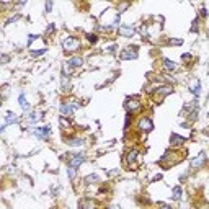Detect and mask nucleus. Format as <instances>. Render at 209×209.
Returning a JSON list of instances; mask_svg holds the SVG:
<instances>
[{
  "instance_id": "obj_11",
  "label": "nucleus",
  "mask_w": 209,
  "mask_h": 209,
  "mask_svg": "<svg viewBox=\"0 0 209 209\" xmlns=\"http://www.w3.org/2000/svg\"><path fill=\"white\" fill-rule=\"evenodd\" d=\"M185 140H186L185 137H180V136H176V134L170 136V144H172V146H182Z\"/></svg>"
},
{
  "instance_id": "obj_10",
  "label": "nucleus",
  "mask_w": 209,
  "mask_h": 209,
  "mask_svg": "<svg viewBox=\"0 0 209 209\" xmlns=\"http://www.w3.org/2000/svg\"><path fill=\"white\" fill-rule=\"evenodd\" d=\"M204 160H206V154H204V152H199L198 157H196V159H193L191 167H193V168H195V167H201V165L204 163Z\"/></svg>"
},
{
  "instance_id": "obj_18",
  "label": "nucleus",
  "mask_w": 209,
  "mask_h": 209,
  "mask_svg": "<svg viewBox=\"0 0 209 209\" xmlns=\"http://www.w3.org/2000/svg\"><path fill=\"white\" fill-rule=\"evenodd\" d=\"M191 92H193V93H195L196 96H198V95L201 93V82H199V80H198V82L195 83V87L191 88Z\"/></svg>"
},
{
  "instance_id": "obj_26",
  "label": "nucleus",
  "mask_w": 209,
  "mask_h": 209,
  "mask_svg": "<svg viewBox=\"0 0 209 209\" xmlns=\"http://www.w3.org/2000/svg\"><path fill=\"white\" fill-rule=\"evenodd\" d=\"M51 8H52V2H47V3H46V10L49 11Z\"/></svg>"
},
{
  "instance_id": "obj_4",
  "label": "nucleus",
  "mask_w": 209,
  "mask_h": 209,
  "mask_svg": "<svg viewBox=\"0 0 209 209\" xmlns=\"http://www.w3.org/2000/svg\"><path fill=\"white\" fill-rule=\"evenodd\" d=\"M170 93H172V87H160L159 90H157V95H155L157 101H162V100Z\"/></svg>"
},
{
  "instance_id": "obj_6",
  "label": "nucleus",
  "mask_w": 209,
  "mask_h": 209,
  "mask_svg": "<svg viewBox=\"0 0 209 209\" xmlns=\"http://www.w3.org/2000/svg\"><path fill=\"white\" fill-rule=\"evenodd\" d=\"M139 108H140V100L137 96H132V98L127 100V110L136 111V110H139Z\"/></svg>"
},
{
  "instance_id": "obj_5",
  "label": "nucleus",
  "mask_w": 209,
  "mask_h": 209,
  "mask_svg": "<svg viewBox=\"0 0 209 209\" xmlns=\"http://www.w3.org/2000/svg\"><path fill=\"white\" fill-rule=\"evenodd\" d=\"M49 134H51V127H49V126L38 127V129L34 131V136H36V137H39V139H46Z\"/></svg>"
},
{
  "instance_id": "obj_30",
  "label": "nucleus",
  "mask_w": 209,
  "mask_h": 209,
  "mask_svg": "<svg viewBox=\"0 0 209 209\" xmlns=\"http://www.w3.org/2000/svg\"><path fill=\"white\" fill-rule=\"evenodd\" d=\"M160 209H172V207H170V206H165V204H163V206L160 207Z\"/></svg>"
},
{
  "instance_id": "obj_8",
  "label": "nucleus",
  "mask_w": 209,
  "mask_h": 209,
  "mask_svg": "<svg viewBox=\"0 0 209 209\" xmlns=\"http://www.w3.org/2000/svg\"><path fill=\"white\" fill-rule=\"evenodd\" d=\"M118 33L123 34V36H127V38H131V36L134 34V28L127 26V25H121V26H119V30H118Z\"/></svg>"
},
{
  "instance_id": "obj_28",
  "label": "nucleus",
  "mask_w": 209,
  "mask_h": 209,
  "mask_svg": "<svg viewBox=\"0 0 209 209\" xmlns=\"http://www.w3.org/2000/svg\"><path fill=\"white\" fill-rule=\"evenodd\" d=\"M172 44H175V46H178V44H182V39H175V41H172Z\"/></svg>"
},
{
  "instance_id": "obj_27",
  "label": "nucleus",
  "mask_w": 209,
  "mask_h": 209,
  "mask_svg": "<svg viewBox=\"0 0 209 209\" xmlns=\"http://www.w3.org/2000/svg\"><path fill=\"white\" fill-rule=\"evenodd\" d=\"M34 39H36V36H30V39H28V46H30V44H31V43H33V41H34Z\"/></svg>"
},
{
  "instance_id": "obj_9",
  "label": "nucleus",
  "mask_w": 209,
  "mask_h": 209,
  "mask_svg": "<svg viewBox=\"0 0 209 209\" xmlns=\"http://www.w3.org/2000/svg\"><path fill=\"white\" fill-rule=\"evenodd\" d=\"M83 160H85V155H83V154H80V155H72V157H70V162H69V165H70V167H75V168H77V167L80 165V163L83 162Z\"/></svg>"
},
{
  "instance_id": "obj_24",
  "label": "nucleus",
  "mask_w": 209,
  "mask_h": 209,
  "mask_svg": "<svg viewBox=\"0 0 209 209\" xmlns=\"http://www.w3.org/2000/svg\"><path fill=\"white\" fill-rule=\"evenodd\" d=\"M44 52H46V49H39V51H33V56H43Z\"/></svg>"
},
{
  "instance_id": "obj_21",
  "label": "nucleus",
  "mask_w": 209,
  "mask_h": 209,
  "mask_svg": "<svg viewBox=\"0 0 209 209\" xmlns=\"http://www.w3.org/2000/svg\"><path fill=\"white\" fill-rule=\"evenodd\" d=\"M39 118H41V113H33V114L30 116V121H31V123H34L36 119H39Z\"/></svg>"
},
{
  "instance_id": "obj_7",
  "label": "nucleus",
  "mask_w": 209,
  "mask_h": 209,
  "mask_svg": "<svg viewBox=\"0 0 209 209\" xmlns=\"http://www.w3.org/2000/svg\"><path fill=\"white\" fill-rule=\"evenodd\" d=\"M10 123H18V116L15 114V113H7V116H5V119H3V126H2V131L7 127V124H10Z\"/></svg>"
},
{
  "instance_id": "obj_15",
  "label": "nucleus",
  "mask_w": 209,
  "mask_h": 209,
  "mask_svg": "<svg viewBox=\"0 0 209 209\" xmlns=\"http://www.w3.org/2000/svg\"><path fill=\"white\" fill-rule=\"evenodd\" d=\"M18 101H20V106H21V108H23V110H25V111H26V110H30V103L26 101V98H25V95H23V93L20 95Z\"/></svg>"
},
{
  "instance_id": "obj_2",
  "label": "nucleus",
  "mask_w": 209,
  "mask_h": 209,
  "mask_svg": "<svg viewBox=\"0 0 209 209\" xmlns=\"http://www.w3.org/2000/svg\"><path fill=\"white\" fill-rule=\"evenodd\" d=\"M139 127L146 132H150V131H154V123L150 121V118H142L139 121Z\"/></svg>"
},
{
  "instance_id": "obj_20",
  "label": "nucleus",
  "mask_w": 209,
  "mask_h": 209,
  "mask_svg": "<svg viewBox=\"0 0 209 209\" xmlns=\"http://www.w3.org/2000/svg\"><path fill=\"white\" fill-rule=\"evenodd\" d=\"M90 182H98V176L96 175H88L85 178V183H90Z\"/></svg>"
},
{
  "instance_id": "obj_16",
  "label": "nucleus",
  "mask_w": 209,
  "mask_h": 209,
  "mask_svg": "<svg viewBox=\"0 0 209 209\" xmlns=\"http://www.w3.org/2000/svg\"><path fill=\"white\" fill-rule=\"evenodd\" d=\"M139 155V152L137 150H131L129 154H127V162L129 163H134V160H136V157Z\"/></svg>"
},
{
  "instance_id": "obj_32",
  "label": "nucleus",
  "mask_w": 209,
  "mask_h": 209,
  "mask_svg": "<svg viewBox=\"0 0 209 209\" xmlns=\"http://www.w3.org/2000/svg\"><path fill=\"white\" fill-rule=\"evenodd\" d=\"M88 209H93V207H88Z\"/></svg>"
},
{
  "instance_id": "obj_3",
  "label": "nucleus",
  "mask_w": 209,
  "mask_h": 209,
  "mask_svg": "<svg viewBox=\"0 0 209 209\" xmlns=\"http://www.w3.org/2000/svg\"><path fill=\"white\" fill-rule=\"evenodd\" d=\"M137 47H127V49L123 51L121 54V59H124V61H129V59H136L137 57Z\"/></svg>"
},
{
  "instance_id": "obj_1",
  "label": "nucleus",
  "mask_w": 209,
  "mask_h": 209,
  "mask_svg": "<svg viewBox=\"0 0 209 209\" xmlns=\"http://www.w3.org/2000/svg\"><path fill=\"white\" fill-rule=\"evenodd\" d=\"M79 46H80L79 39L72 38V36H69V38H66V39L62 41V47H64V49H66L67 52H74V51H77V49H79Z\"/></svg>"
},
{
  "instance_id": "obj_23",
  "label": "nucleus",
  "mask_w": 209,
  "mask_h": 209,
  "mask_svg": "<svg viewBox=\"0 0 209 209\" xmlns=\"http://www.w3.org/2000/svg\"><path fill=\"white\" fill-rule=\"evenodd\" d=\"M74 176H75V167H70L69 165V178L74 180Z\"/></svg>"
},
{
  "instance_id": "obj_12",
  "label": "nucleus",
  "mask_w": 209,
  "mask_h": 209,
  "mask_svg": "<svg viewBox=\"0 0 209 209\" xmlns=\"http://www.w3.org/2000/svg\"><path fill=\"white\" fill-rule=\"evenodd\" d=\"M163 67H165L167 70H170V72L176 70V64L173 61H170V59H163Z\"/></svg>"
},
{
  "instance_id": "obj_22",
  "label": "nucleus",
  "mask_w": 209,
  "mask_h": 209,
  "mask_svg": "<svg viewBox=\"0 0 209 209\" xmlns=\"http://www.w3.org/2000/svg\"><path fill=\"white\" fill-rule=\"evenodd\" d=\"M87 39H88V41H90L92 44H95L98 38H96V34H87Z\"/></svg>"
},
{
  "instance_id": "obj_29",
  "label": "nucleus",
  "mask_w": 209,
  "mask_h": 209,
  "mask_svg": "<svg viewBox=\"0 0 209 209\" xmlns=\"http://www.w3.org/2000/svg\"><path fill=\"white\" fill-rule=\"evenodd\" d=\"M206 15H207V11H206V8H203V10H201V17H206Z\"/></svg>"
},
{
  "instance_id": "obj_31",
  "label": "nucleus",
  "mask_w": 209,
  "mask_h": 209,
  "mask_svg": "<svg viewBox=\"0 0 209 209\" xmlns=\"http://www.w3.org/2000/svg\"><path fill=\"white\" fill-rule=\"evenodd\" d=\"M111 209H121L119 206H116V204H113V206H111Z\"/></svg>"
},
{
  "instance_id": "obj_17",
  "label": "nucleus",
  "mask_w": 209,
  "mask_h": 209,
  "mask_svg": "<svg viewBox=\"0 0 209 209\" xmlns=\"http://www.w3.org/2000/svg\"><path fill=\"white\" fill-rule=\"evenodd\" d=\"M182 188H180V186H175L173 188V199H180V198H182Z\"/></svg>"
},
{
  "instance_id": "obj_25",
  "label": "nucleus",
  "mask_w": 209,
  "mask_h": 209,
  "mask_svg": "<svg viewBox=\"0 0 209 209\" xmlns=\"http://www.w3.org/2000/svg\"><path fill=\"white\" fill-rule=\"evenodd\" d=\"M182 59H183V61H190L191 56H190V54H183V56H182Z\"/></svg>"
},
{
  "instance_id": "obj_19",
  "label": "nucleus",
  "mask_w": 209,
  "mask_h": 209,
  "mask_svg": "<svg viewBox=\"0 0 209 209\" xmlns=\"http://www.w3.org/2000/svg\"><path fill=\"white\" fill-rule=\"evenodd\" d=\"M70 146H74V147H79V146H82V144H83V140L82 139H74V140H70Z\"/></svg>"
},
{
  "instance_id": "obj_14",
  "label": "nucleus",
  "mask_w": 209,
  "mask_h": 209,
  "mask_svg": "<svg viewBox=\"0 0 209 209\" xmlns=\"http://www.w3.org/2000/svg\"><path fill=\"white\" fill-rule=\"evenodd\" d=\"M82 64H83L82 57H72V59L67 61V66H72V67H80Z\"/></svg>"
},
{
  "instance_id": "obj_13",
  "label": "nucleus",
  "mask_w": 209,
  "mask_h": 209,
  "mask_svg": "<svg viewBox=\"0 0 209 209\" xmlns=\"http://www.w3.org/2000/svg\"><path fill=\"white\" fill-rule=\"evenodd\" d=\"M72 111H74V106H70V104H67V103L61 104V114H67V116H70V114H72Z\"/></svg>"
}]
</instances>
